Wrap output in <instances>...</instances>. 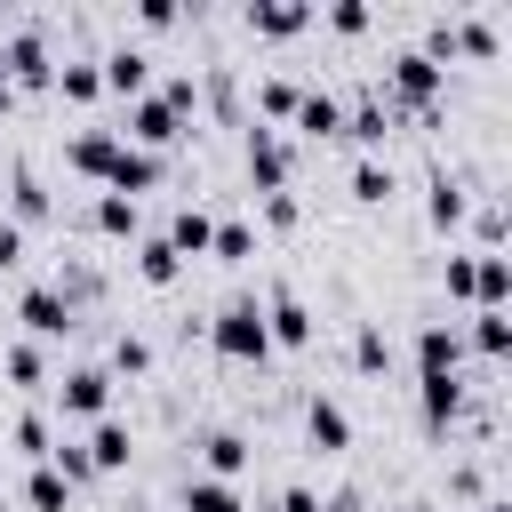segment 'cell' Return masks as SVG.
<instances>
[{"label": "cell", "instance_id": "52a82bcc", "mask_svg": "<svg viewBox=\"0 0 512 512\" xmlns=\"http://www.w3.org/2000/svg\"><path fill=\"white\" fill-rule=\"evenodd\" d=\"M16 320H24L32 344H64V336L80 328V304H72L56 280H24V288H16Z\"/></svg>", "mask_w": 512, "mask_h": 512}, {"label": "cell", "instance_id": "2e32d148", "mask_svg": "<svg viewBox=\"0 0 512 512\" xmlns=\"http://www.w3.org/2000/svg\"><path fill=\"white\" fill-rule=\"evenodd\" d=\"M456 368H464V328L448 312L416 320V376H456Z\"/></svg>", "mask_w": 512, "mask_h": 512}, {"label": "cell", "instance_id": "d4e9b609", "mask_svg": "<svg viewBox=\"0 0 512 512\" xmlns=\"http://www.w3.org/2000/svg\"><path fill=\"white\" fill-rule=\"evenodd\" d=\"M88 232H104V240H144V200L96 192V200H88Z\"/></svg>", "mask_w": 512, "mask_h": 512}, {"label": "cell", "instance_id": "3957f363", "mask_svg": "<svg viewBox=\"0 0 512 512\" xmlns=\"http://www.w3.org/2000/svg\"><path fill=\"white\" fill-rule=\"evenodd\" d=\"M0 72L16 80V96H48L56 88V48H48V16H16L0 32Z\"/></svg>", "mask_w": 512, "mask_h": 512}, {"label": "cell", "instance_id": "1f68e13d", "mask_svg": "<svg viewBox=\"0 0 512 512\" xmlns=\"http://www.w3.org/2000/svg\"><path fill=\"white\" fill-rule=\"evenodd\" d=\"M136 280H144V288H176V280H184V256H176L160 232H144V240H136Z\"/></svg>", "mask_w": 512, "mask_h": 512}, {"label": "cell", "instance_id": "603a6c76", "mask_svg": "<svg viewBox=\"0 0 512 512\" xmlns=\"http://www.w3.org/2000/svg\"><path fill=\"white\" fill-rule=\"evenodd\" d=\"M80 448H88V464H96V480H104V472H128V456H136V432H128L120 416H96Z\"/></svg>", "mask_w": 512, "mask_h": 512}, {"label": "cell", "instance_id": "7c38bea8", "mask_svg": "<svg viewBox=\"0 0 512 512\" xmlns=\"http://www.w3.org/2000/svg\"><path fill=\"white\" fill-rule=\"evenodd\" d=\"M456 328H464V360H480L472 376H496L512 360V312H464Z\"/></svg>", "mask_w": 512, "mask_h": 512}, {"label": "cell", "instance_id": "e575fe53", "mask_svg": "<svg viewBox=\"0 0 512 512\" xmlns=\"http://www.w3.org/2000/svg\"><path fill=\"white\" fill-rule=\"evenodd\" d=\"M464 224H472V240H480V256H504V224H512V216H504V192H480Z\"/></svg>", "mask_w": 512, "mask_h": 512}, {"label": "cell", "instance_id": "30bf717a", "mask_svg": "<svg viewBox=\"0 0 512 512\" xmlns=\"http://www.w3.org/2000/svg\"><path fill=\"white\" fill-rule=\"evenodd\" d=\"M392 128H400V120H392V104H384L376 80H368V88L344 104V144H352L360 160H384V136H392Z\"/></svg>", "mask_w": 512, "mask_h": 512}, {"label": "cell", "instance_id": "4dcf8cb0", "mask_svg": "<svg viewBox=\"0 0 512 512\" xmlns=\"http://www.w3.org/2000/svg\"><path fill=\"white\" fill-rule=\"evenodd\" d=\"M176 512H248V496H240L232 480H208V472H184V488H176Z\"/></svg>", "mask_w": 512, "mask_h": 512}, {"label": "cell", "instance_id": "74e56055", "mask_svg": "<svg viewBox=\"0 0 512 512\" xmlns=\"http://www.w3.org/2000/svg\"><path fill=\"white\" fill-rule=\"evenodd\" d=\"M312 24H328L336 40H360V32L376 24V8H368V0H328V8H312Z\"/></svg>", "mask_w": 512, "mask_h": 512}, {"label": "cell", "instance_id": "8992f818", "mask_svg": "<svg viewBox=\"0 0 512 512\" xmlns=\"http://www.w3.org/2000/svg\"><path fill=\"white\" fill-rule=\"evenodd\" d=\"M184 136H192V120H184V112H176V104H168L160 88H144V96L128 104V128H120V144H136V152L168 160V152H176Z\"/></svg>", "mask_w": 512, "mask_h": 512}, {"label": "cell", "instance_id": "277c9868", "mask_svg": "<svg viewBox=\"0 0 512 512\" xmlns=\"http://www.w3.org/2000/svg\"><path fill=\"white\" fill-rule=\"evenodd\" d=\"M240 168H248V192L264 200V192H296V144H288V128H240Z\"/></svg>", "mask_w": 512, "mask_h": 512}, {"label": "cell", "instance_id": "4fadbf2b", "mask_svg": "<svg viewBox=\"0 0 512 512\" xmlns=\"http://www.w3.org/2000/svg\"><path fill=\"white\" fill-rule=\"evenodd\" d=\"M304 448L312 456H352V408L336 392H312L304 400Z\"/></svg>", "mask_w": 512, "mask_h": 512}, {"label": "cell", "instance_id": "ab89813d", "mask_svg": "<svg viewBox=\"0 0 512 512\" xmlns=\"http://www.w3.org/2000/svg\"><path fill=\"white\" fill-rule=\"evenodd\" d=\"M24 504H32V512H72V488H64L48 464H32V472H24Z\"/></svg>", "mask_w": 512, "mask_h": 512}, {"label": "cell", "instance_id": "6da1fadb", "mask_svg": "<svg viewBox=\"0 0 512 512\" xmlns=\"http://www.w3.org/2000/svg\"><path fill=\"white\" fill-rule=\"evenodd\" d=\"M200 336H208V352H216L224 368H272V336H264L256 296H224V304L200 320Z\"/></svg>", "mask_w": 512, "mask_h": 512}, {"label": "cell", "instance_id": "7dc6e473", "mask_svg": "<svg viewBox=\"0 0 512 512\" xmlns=\"http://www.w3.org/2000/svg\"><path fill=\"white\" fill-rule=\"evenodd\" d=\"M472 512H512V504H504V496H480V504H472Z\"/></svg>", "mask_w": 512, "mask_h": 512}, {"label": "cell", "instance_id": "bcb514c9", "mask_svg": "<svg viewBox=\"0 0 512 512\" xmlns=\"http://www.w3.org/2000/svg\"><path fill=\"white\" fill-rule=\"evenodd\" d=\"M8 112H16V80L0 72V120H8Z\"/></svg>", "mask_w": 512, "mask_h": 512}, {"label": "cell", "instance_id": "f35d334b", "mask_svg": "<svg viewBox=\"0 0 512 512\" xmlns=\"http://www.w3.org/2000/svg\"><path fill=\"white\" fill-rule=\"evenodd\" d=\"M480 496H496V488H488V456H464V464H448V504H464V512H472Z\"/></svg>", "mask_w": 512, "mask_h": 512}, {"label": "cell", "instance_id": "d590c367", "mask_svg": "<svg viewBox=\"0 0 512 512\" xmlns=\"http://www.w3.org/2000/svg\"><path fill=\"white\" fill-rule=\"evenodd\" d=\"M208 256H216V264H248V256H256V224H248V216H216Z\"/></svg>", "mask_w": 512, "mask_h": 512}, {"label": "cell", "instance_id": "ffe728a7", "mask_svg": "<svg viewBox=\"0 0 512 512\" xmlns=\"http://www.w3.org/2000/svg\"><path fill=\"white\" fill-rule=\"evenodd\" d=\"M240 24H248L256 40H296V32H312V8H304V0H248Z\"/></svg>", "mask_w": 512, "mask_h": 512}, {"label": "cell", "instance_id": "b9f144b4", "mask_svg": "<svg viewBox=\"0 0 512 512\" xmlns=\"http://www.w3.org/2000/svg\"><path fill=\"white\" fill-rule=\"evenodd\" d=\"M256 208H264V224H272V232H296V224H304V200H296V192H264Z\"/></svg>", "mask_w": 512, "mask_h": 512}, {"label": "cell", "instance_id": "9a60e30c", "mask_svg": "<svg viewBox=\"0 0 512 512\" xmlns=\"http://www.w3.org/2000/svg\"><path fill=\"white\" fill-rule=\"evenodd\" d=\"M464 216H472V184H464L456 168H432V176H424V224L448 240V232H464Z\"/></svg>", "mask_w": 512, "mask_h": 512}, {"label": "cell", "instance_id": "5bb4252c", "mask_svg": "<svg viewBox=\"0 0 512 512\" xmlns=\"http://www.w3.org/2000/svg\"><path fill=\"white\" fill-rule=\"evenodd\" d=\"M192 448H200V472H208V480H232V488H240V472L256 464V440H248L240 424H208Z\"/></svg>", "mask_w": 512, "mask_h": 512}, {"label": "cell", "instance_id": "8fae6325", "mask_svg": "<svg viewBox=\"0 0 512 512\" xmlns=\"http://www.w3.org/2000/svg\"><path fill=\"white\" fill-rule=\"evenodd\" d=\"M96 80H104V96L136 104V96L152 88V48H136V40H112V48L96 56Z\"/></svg>", "mask_w": 512, "mask_h": 512}, {"label": "cell", "instance_id": "e0dca14e", "mask_svg": "<svg viewBox=\"0 0 512 512\" xmlns=\"http://www.w3.org/2000/svg\"><path fill=\"white\" fill-rule=\"evenodd\" d=\"M304 144H328V136H344V96L336 88H320V80H304V96H296V120H288Z\"/></svg>", "mask_w": 512, "mask_h": 512}, {"label": "cell", "instance_id": "836d02e7", "mask_svg": "<svg viewBox=\"0 0 512 512\" xmlns=\"http://www.w3.org/2000/svg\"><path fill=\"white\" fill-rule=\"evenodd\" d=\"M8 448H16L24 464H48V448H56V424H48V408H24V416L8 424Z\"/></svg>", "mask_w": 512, "mask_h": 512}, {"label": "cell", "instance_id": "cb8c5ba5", "mask_svg": "<svg viewBox=\"0 0 512 512\" xmlns=\"http://www.w3.org/2000/svg\"><path fill=\"white\" fill-rule=\"evenodd\" d=\"M160 176H168V160H152V152H136V144H120V160H112V176H104V192H120V200H136V192H160Z\"/></svg>", "mask_w": 512, "mask_h": 512}, {"label": "cell", "instance_id": "7bdbcfd3", "mask_svg": "<svg viewBox=\"0 0 512 512\" xmlns=\"http://www.w3.org/2000/svg\"><path fill=\"white\" fill-rule=\"evenodd\" d=\"M176 24H184L176 0H136V32H176Z\"/></svg>", "mask_w": 512, "mask_h": 512}, {"label": "cell", "instance_id": "484cf974", "mask_svg": "<svg viewBox=\"0 0 512 512\" xmlns=\"http://www.w3.org/2000/svg\"><path fill=\"white\" fill-rule=\"evenodd\" d=\"M472 312H512V256L472 248Z\"/></svg>", "mask_w": 512, "mask_h": 512}, {"label": "cell", "instance_id": "d6a6232c", "mask_svg": "<svg viewBox=\"0 0 512 512\" xmlns=\"http://www.w3.org/2000/svg\"><path fill=\"white\" fill-rule=\"evenodd\" d=\"M48 96H64V104H96V96H104L96 56H56V88H48Z\"/></svg>", "mask_w": 512, "mask_h": 512}, {"label": "cell", "instance_id": "5b68a950", "mask_svg": "<svg viewBox=\"0 0 512 512\" xmlns=\"http://www.w3.org/2000/svg\"><path fill=\"white\" fill-rule=\"evenodd\" d=\"M112 376H104V360H72V368H56L48 376V400H56V416L64 424H96V416H112Z\"/></svg>", "mask_w": 512, "mask_h": 512}, {"label": "cell", "instance_id": "ac0fdd59", "mask_svg": "<svg viewBox=\"0 0 512 512\" xmlns=\"http://www.w3.org/2000/svg\"><path fill=\"white\" fill-rule=\"evenodd\" d=\"M112 160H120V128H96V120H88V128H80V136L64 144V168H72V176H88L96 192H104Z\"/></svg>", "mask_w": 512, "mask_h": 512}, {"label": "cell", "instance_id": "ee69618b", "mask_svg": "<svg viewBox=\"0 0 512 512\" xmlns=\"http://www.w3.org/2000/svg\"><path fill=\"white\" fill-rule=\"evenodd\" d=\"M272 512H320V488H304V480H288V488L272 496Z\"/></svg>", "mask_w": 512, "mask_h": 512}, {"label": "cell", "instance_id": "ba28073f", "mask_svg": "<svg viewBox=\"0 0 512 512\" xmlns=\"http://www.w3.org/2000/svg\"><path fill=\"white\" fill-rule=\"evenodd\" d=\"M464 408H472V368H456V376H416V424H424V440H456Z\"/></svg>", "mask_w": 512, "mask_h": 512}, {"label": "cell", "instance_id": "9c48e42d", "mask_svg": "<svg viewBox=\"0 0 512 512\" xmlns=\"http://www.w3.org/2000/svg\"><path fill=\"white\" fill-rule=\"evenodd\" d=\"M256 312H264V336H272V352H312V312H304V296L288 288V280H272L264 296H256Z\"/></svg>", "mask_w": 512, "mask_h": 512}, {"label": "cell", "instance_id": "8d00e7d4", "mask_svg": "<svg viewBox=\"0 0 512 512\" xmlns=\"http://www.w3.org/2000/svg\"><path fill=\"white\" fill-rule=\"evenodd\" d=\"M56 288H64L80 312H88V304H104V272H96L88 256H64V264H56Z\"/></svg>", "mask_w": 512, "mask_h": 512}, {"label": "cell", "instance_id": "f546056e", "mask_svg": "<svg viewBox=\"0 0 512 512\" xmlns=\"http://www.w3.org/2000/svg\"><path fill=\"white\" fill-rule=\"evenodd\" d=\"M344 360H352V376H392V336H384V320H352Z\"/></svg>", "mask_w": 512, "mask_h": 512}, {"label": "cell", "instance_id": "60d3db41", "mask_svg": "<svg viewBox=\"0 0 512 512\" xmlns=\"http://www.w3.org/2000/svg\"><path fill=\"white\" fill-rule=\"evenodd\" d=\"M440 288H448V304H464V312H472V248H456V256L440 264Z\"/></svg>", "mask_w": 512, "mask_h": 512}, {"label": "cell", "instance_id": "681fc988", "mask_svg": "<svg viewBox=\"0 0 512 512\" xmlns=\"http://www.w3.org/2000/svg\"><path fill=\"white\" fill-rule=\"evenodd\" d=\"M128 512H152V504H128Z\"/></svg>", "mask_w": 512, "mask_h": 512}, {"label": "cell", "instance_id": "f6af8a7d", "mask_svg": "<svg viewBox=\"0 0 512 512\" xmlns=\"http://www.w3.org/2000/svg\"><path fill=\"white\" fill-rule=\"evenodd\" d=\"M16 264H24V232L0 216V272H16Z\"/></svg>", "mask_w": 512, "mask_h": 512}, {"label": "cell", "instance_id": "83f0119b", "mask_svg": "<svg viewBox=\"0 0 512 512\" xmlns=\"http://www.w3.org/2000/svg\"><path fill=\"white\" fill-rule=\"evenodd\" d=\"M344 192H352L360 208H392V200H400V168H392V160H352Z\"/></svg>", "mask_w": 512, "mask_h": 512}, {"label": "cell", "instance_id": "d6986e66", "mask_svg": "<svg viewBox=\"0 0 512 512\" xmlns=\"http://www.w3.org/2000/svg\"><path fill=\"white\" fill-rule=\"evenodd\" d=\"M48 216H56V192L40 184V168H32V160H16V168H8V224H16V232H32V224H48Z\"/></svg>", "mask_w": 512, "mask_h": 512}, {"label": "cell", "instance_id": "4316f807", "mask_svg": "<svg viewBox=\"0 0 512 512\" xmlns=\"http://www.w3.org/2000/svg\"><path fill=\"white\" fill-rule=\"evenodd\" d=\"M296 96H304L296 72H264V80H256V128H288V120H296Z\"/></svg>", "mask_w": 512, "mask_h": 512}, {"label": "cell", "instance_id": "44dd1931", "mask_svg": "<svg viewBox=\"0 0 512 512\" xmlns=\"http://www.w3.org/2000/svg\"><path fill=\"white\" fill-rule=\"evenodd\" d=\"M152 368H160V344H152V336H136V328H120V336L104 344V376H112V384H144Z\"/></svg>", "mask_w": 512, "mask_h": 512}, {"label": "cell", "instance_id": "7a4b0ae2", "mask_svg": "<svg viewBox=\"0 0 512 512\" xmlns=\"http://www.w3.org/2000/svg\"><path fill=\"white\" fill-rule=\"evenodd\" d=\"M504 48V24L496 16H424V56L448 72V64H496Z\"/></svg>", "mask_w": 512, "mask_h": 512}, {"label": "cell", "instance_id": "7402d4cb", "mask_svg": "<svg viewBox=\"0 0 512 512\" xmlns=\"http://www.w3.org/2000/svg\"><path fill=\"white\" fill-rule=\"evenodd\" d=\"M0 376H8L24 400H40V392H48V376H56V368H48V344H32V336L0 344Z\"/></svg>", "mask_w": 512, "mask_h": 512}, {"label": "cell", "instance_id": "c3c4849f", "mask_svg": "<svg viewBox=\"0 0 512 512\" xmlns=\"http://www.w3.org/2000/svg\"><path fill=\"white\" fill-rule=\"evenodd\" d=\"M392 512H440V504H424V496H408V504H392Z\"/></svg>", "mask_w": 512, "mask_h": 512}, {"label": "cell", "instance_id": "f1b7e54d", "mask_svg": "<svg viewBox=\"0 0 512 512\" xmlns=\"http://www.w3.org/2000/svg\"><path fill=\"white\" fill-rule=\"evenodd\" d=\"M208 232H216V208H200V200H176V216H168V248L176 256H208Z\"/></svg>", "mask_w": 512, "mask_h": 512}]
</instances>
